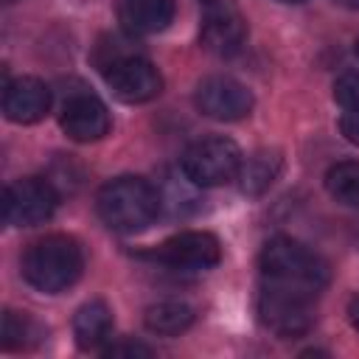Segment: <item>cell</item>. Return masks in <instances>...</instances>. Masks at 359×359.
Segmentation results:
<instances>
[{"label":"cell","mask_w":359,"mask_h":359,"mask_svg":"<svg viewBox=\"0 0 359 359\" xmlns=\"http://www.w3.org/2000/svg\"><path fill=\"white\" fill-rule=\"evenodd\" d=\"M261 272H264V283L292 289L309 297H317L331 278L328 264L314 250H309L294 238L266 241L261 252Z\"/></svg>","instance_id":"1"},{"label":"cell","mask_w":359,"mask_h":359,"mask_svg":"<svg viewBox=\"0 0 359 359\" xmlns=\"http://www.w3.org/2000/svg\"><path fill=\"white\" fill-rule=\"evenodd\" d=\"M81 269H84V252L79 241L59 233L34 241L22 255L25 280L45 294H59L70 289L81 278Z\"/></svg>","instance_id":"2"},{"label":"cell","mask_w":359,"mask_h":359,"mask_svg":"<svg viewBox=\"0 0 359 359\" xmlns=\"http://www.w3.org/2000/svg\"><path fill=\"white\" fill-rule=\"evenodd\" d=\"M95 208L109 230L140 233L157 219L160 199L143 177H115L98 191Z\"/></svg>","instance_id":"3"},{"label":"cell","mask_w":359,"mask_h":359,"mask_svg":"<svg viewBox=\"0 0 359 359\" xmlns=\"http://www.w3.org/2000/svg\"><path fill=\"white\" fill-rule=\"evenodd\" d=\"M241 151L230 137H202L182 154V171L194 185L216 188L238 177Z\"/></svg>","instance_id":"4"},{"label":"cell","mask_w":359,"mask_h":359,"mask_svg":"<svg viewBox=\"0 0 359 359\" xmlns=\"http://www.w3.org/2000/svg\"><path fill=\"white\" fill-rule=\"evenodd\" d=\"M101 73H104L109 90L126 104L151 101L163 90V79H160L157 67L149 59L137 56L135 50H121V53L109 56L107 62H101Z\"/></svg>","instance_id":"5"},{"label":"cell","mask_w":359,"mask_h":359,"mask_svg":"<svg viewBox=\"0 0 359 359\" xmlns=\"http://www.w3.org/2000/svg\"><path fill=\"white\" fill-rule=\"evenodd\" d=\"M56 191L42 177H22L3 194V219L11 227H34L53 216Z\"/></svg>","instance_id":"6"},{"label":"cell","mask_w":359,"mask_h":359,"mask_svg":"<svg viewBox=\"0 0 359 359\" xmlns=\"http://www.w3.org/2000/svg\"><path fill=\"white\" fill-rule=\"evenodd\" d=\"M311 300L314 297L309 294L264 283V292L258 297V314L269 331L280 337H297L311 325Z\"/></svg>","instance_id":"7"},{"label":"cell","mask_w":359,"mask_h":359,"mask_svg":"<svg viewBox=\"0 0 359 359\" xmlns=\"http://www.w3.org/2000/svg\"><path fill=\"white\" fill-rule=\"evenodd\" d=\"M194 104L213 121H241L252 109V93L230 76H208L196 84Z\"/></svg>","instance_id":"8"},{"label":"cell","mask_w":359,"mask_h":359,"mask_svg":"<svg viewBox=\"0 0 359 359\" xmlns=\"http://www.w3.org/2000/svg\"><path fill=\"white\" fill-rule=\"evenodd\" d=\"M151 258L165 266H174V269H210L219 264L222 247H219L216 236H210L205 230H185L180 236L165 238L151 252Z\"/></svg>","instance_id":"9"},{"label":"cell","mask_w":359,"mask_h":359,"mask_svg":"<svg viewBox=\"0 0 359 359\" xmlns=\"http://www.w3.org/2000/svg\"><path fill=\"white\" fill-rule=\"evenodd\" d=\"M59 123L67 137H73L79 143H93L109 132V112H107L104 101H98L95 95L79 93L65 101Z\"/></svg>","instance_id":"10"},{"label":"cell","mask_w":359,"mask_h":359,"mask_svg":"<svg viewBox=\"0 0 359 359\" xmlns=\"http://www.w3.org/2000/svg\"><path fill=\"white\" fill-rule=\"evenodd\" d=\"M50 109V90L34 76H20L3 90V112L14 123H36Z\"/></svg>","instance_id":"11"},{"label":"cell","mask_w":359,"mask_h":359,"mask_svg":"<svg viewBox=\"0 0 359 359\" xmlns=\"http://www.w3.org/2000/svg\"><path fill=\"white\" fill-rule=\"evenodd\" d=\"M244 39H247V28H244L241 14L236 8L213 0L205 11V20H202V45L210 53L233 56L236 50H241Z\"/></svg>","instance_id":"12"},{"label":"cell","mask_w":359,"mask_h":359,"mask_svg":"<svg viewBox=\"0 0 359 359\" xmlns=\"http://www.w3.org/2000/svg\"><path fill=\"white\" fill-rule=\"evenodd\" d=\"M121 20L132 34H157L174 20V0H121Z\"/></svg>","instance_id":"13"},{"label":"cell","mask_w":359,"mask_h":359,"mask_svg":"<svg viewBox=\"0 0 359 359\" xmlns=\"http://www.w3.org/2000/svg\"><path fill=\"white\" fill-rule=\"evenodd\" d=\"M112 331V311L104 300L84 303L73 317V337L81 351H95Z\"/></svg>","instance_id":"14"},{"label":"cell","mask_w":359,"mask_h":359,"mask_svg":"<svg viewBox=\"0 0 359 359\" xmlns=\"http://www.w3.org/2000/svg\"><path fill=\"white\" fill-rule=\"evenodd\" d=\"M194 309L188 303H180V300H163V303H154L146 309V328L151 334H163V337H177L182 331H188L194 325Z\"/></svg>","instance_id":"15"},{"label":"cell","mask_w":359,"mask_h":359,"mask_svg":"<svg viewBox=\"0 0 359 359\" xmlns=\"http://www.w3.org/2000/svg\"><path fill=\"white\" fill-rule=\"evenodd\" d=\"M278 174H280V154L278 151H255L238 168L241 191L250 196H258L278 180Z\"/></svg>","instance_id":"16"},{"label":"cell","mask_w":359,"mask_h":359,"mask_svg":"<svg viewBox=\"0 0 359 359\" xmlns=\"http://www.w3.org/2000/svg\"><path fill=\"white\" fill-rule=\"evenodd\" d=\"M328 194L351 208H359V160H342L328 168L325 174Z\"/></svg>","instance_id":"17"},{"label":"cell","mask_w":359,"mask_h":359,"mask_svg":"<svg viewBox=\"0 0 359 359\" xmlns=\"http://www.w3.org/2000/svg\"><path fill=\"white\" fill-rule=\"evenodd\" d=\"M334 101L345 112L359 109V73H345L334 81Z\"/></svg>","instance_id":"18"},{"label":"cell","mask_w":359,"mask_h":359,"mask_svg":"<svg viewBox=\"0 0 359 359\" xmlns=\"http://www.w3.org/2000/svg\"><path fill=\"white\" fill-rule=\"evenodd\" d=\"M25 342H28V323L17 317L14 311H6L3 314V348L14 351V348H22Z\"/></svg>","instance_id":"19"},{"label":"cell","mask_w":359,"mask_h":359,"mask_svg":"<svg viewBox=\"0 0 359 359\" xmlns=\"http://www.w3.org/2000/svg\"><path fill=\"white\" fill-rule=\"evenodd\" d=\"M104 353L107 356H151V348H146L140 342H115Z\"/></svg>","instance_id":"20"},{"label":"cell","mask_w":359,"mask_h":359,"mask_svg":"<svg viewBox=\"0 0 359 359\" xmlns=\"http://www.w3.org/2000/svg\"><path fill=\"white\" fill-rule=\"evenodd\" d=\"M339 132L345 135V140L359 146V109H351V112H345L339 118Z\"/></svg>","instance_id":"21"},{"label":"cell","mask_w":359,"mask_h":359,"mask_svg":"<svg viewBox=\"0 0 359 359\" xmlns=\"http://www.w3.org/2000/svg\"><path fill=\"white\" fill-rule=\"evenodd\" d=\"M348 320H351V325L359 331V297H353V300L348 303Z\"/></svg>","instance_id":"22"},{"label":"cell","mask_w":359,"mask_h":359,"mask_svg":"<svg viewBox=\"0 0 359 359\" xmlns=\"http://www.w3.org/2000/svg\"><path fill=\"white\" fill-rule=\"evenodd\" d=\"M339 6H345V8H359V0H337Z\"/></svg>","instance_id":"23"},{"label":"cell","mask_w":359,"mask_h":359,"mask_svg":"<svg viewBox=\"0 0 359 359\" xmlns=\"http://www.w3.org/2000/svg\"><path fill=\"white\" fill-rule=\"evenodd\" d=\"M280 3H303V0H280Z\"/></svg>","instance_id":"24"},{"label":"cell","mask_w":359,"mask_h":359,"mask_svg":"<svg viewBox=\"0 0 359 359\" xmlns=\"http://www.w3.org/2000/svg\"><path fill=\"white\" fill-rule=\"evenodd\" d=\"M202 3H205V6H210V3H213V0H202Z\"/></svg>","instance_id":"25"},{"label":"cell","mask_w":359,"mask_h":359,"mask_svg":"<svg viewBox=\"0 0 359 359\" xmlns=\"http://www.w3.org/2000/svg\"><path fill=\"white\" fill-rule=\"evenodd\" d=\"M356 56H359V39H356Z\"/></svg>","instance_id":"26"},{"label":"cell","mask_w":359,"mask_h":359,"mask_svg":"<svg viewBox=\"0 0 359 359\" xmlns=\"http://www.w3.org/2000/svg\"><path fill=\"white\" fill-rule=\"evenodd\" d=\"M6 3H14V0H6Z\"/></svg>","instance_id":"27"}]
</instances>
